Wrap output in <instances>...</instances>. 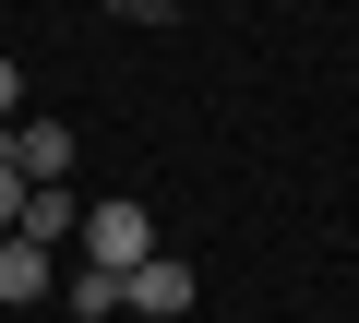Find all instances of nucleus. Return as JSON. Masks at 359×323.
I'll return each mask as SVG.
<instances>
[{
  "label": "nucleus",
  "mask_w": 359,
  "mask_h": 323,
  "mask_svg": "<svg viewBox=\"0 0 359 323\" xmlns=\"http://www.w3.org/2000/svg\"><path fill=\"white\" fill-rule=\"evenodd\" d=\"M25 192H36V180H13V156H0V240H13V216H25Z\"/></svg>",
  "instance_id": "nucleus-7"
},
{
  "label": "nucleus",
  "mask_w": 359,
  "mask_h": 323,
  "mask_svg": "<svg viewBox=\"0 0 359 323\" xmlns=\"http://www.w3.org/2000/svg\"><path fill=\"white\" fill-rule=\"evenodd\" d=\"M120 311H156V323H180V311H192V263H180V252H144V263L120 275Z\"/></svg>",
  "instance_id": "nucleus-3"
},
{
  "label": "nucleus",
  "mask_w": 359,
  "mask_h": 323,
  "mask_svg": "<svg viewBox=\"0 0 359 323\" xmlns=\"http://www.w3.org/2000/svg\"><path fill=\"white\" fill-rule=\"evenodd\" d=\"M108 13H132V25H168V13H180V0H108Z\"/></svg>",
  "instance_id": "nucleus-9"
},
{
  "label": "nucleus",
  "mask_w": 359,
  "mask_h": 323,
  "mask_svg": "<svg viewBox=\"0 0 359 323\" xmlns=\"http://www.w3.org/2000/svg\"><path fill=\"white\" fill-rule=\"evenodd\" d=\"M13 299H60V252H36V240H0V311Z\"/></svg>",
  "instance_id": "nucleus-4"
},
{
  "label": "nucleus",
  "mask_w": 359,
  "mask_h": 323,
  "mask_svg": "<svg viewBox=\"0 0 359 323\" xmlns=\"http://www.w3.org/2000/svg\"><path fill=\"white\" fill-rule=\"evenodd\" d=\"M13 240H36V252H72V240H84V204H72V192H25Z\"/></svg>",
  "instance_id": "nucleus-5"
},
{
  "label": "nucleus",
  "mask_w": 359,
  "mask_h": 323,
  "mask_svg": "<svg viewBox=\"0 0 359 323\" xmlns=\"http://www.w3.org/2000/svg\"><path fill=\"white\" fill-rule=\"evenodd\" d=\"M25 120V72H13V48H0V132Z\"/></svg>",
  "instance_id": "nucleus-8"
},
{
  "label": "nucleus",
  "mask_w": 359,
  "mask_h": 323,
  "mask_svg": "<svg viewBox=\"0 0 359 323\" xmlns=\"http://www.w3.org/2000/svg\"><path fill=\"white\" fill-rule=\"evenodd\" d=\"M60 299H72L84 323H108V311H120V275H108V263H72V275H60Z\"/></svg>",
  "instance_id": "nucleus-6"
},
{
  "label": "nucleus",
  "mask_w": 359,
  "mask_h": 323,
  "mask_svg": "<svg viewBox=\"0 0 359 323\" xmlns=\"http://www.w3.org/2000/svg\"><path fill=\"white\" fill-rule=\"evenodd\" d=\"M0 156H13V180H36V192H60V180H72V120H48V108H25L13 132H0Z\"/></svg>",
  "instance_id": "nucleus-2"
},
{
  "label": "nucleus",
  "mask_w": 359,
  "mask_h": 323,
  "mask_svg": "<svg viewBox=\"0 0 359 323\" xmlns=\"http://www.w3.org/2000/svg\"><path fill=\"white\" fill-rule=\"evenodd\" d=\"M144 252H168V240H156V216H144L132 192H96V204H84V240H72V263H108V275H132Z\"/></svg>",
  "instance_id": "nucleus-1"
}]
</instances>
